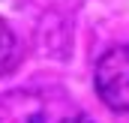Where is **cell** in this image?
I'll list each match as a JSON object with an SVG mask.
<instances>
[{"mask_svg": "<svg viewBox=\"0 0 129 123\" xmlns=\"http://www.w3.org/2000/svg\"><path fill=\"white\" fill-rule=\"evenodd\" d=\"M15 57V36L9 30V24L0 18V69H6Z\"/></svg>", "mask_w": 129, "mask_h": 123, "instance_id": "obj_2", "label": "cell"}, {"mask_svg": "<svg viewBox=\"0 0 129 123\" xmlns=\"http://www.w3.org/2000/svg\"><path fill=\"white\" fill-rule=\"evenodd\" d=\"M99 99L114 108V111H129V45L108 48L96 60L93 69Z\"/></svg>", "mask_w": 129, "mask_h": 123, "instance_id": "obj_1", "label": "cell"}, {"mask_svg": "<svg viewBox=\"0 0 129 123\" xmlns=\"http://www.w3.org/2000/svg\"><path fill=\"white\" fill-rule=\"evenodd\" d=\"M63 123H90V120H84V117H72V120H63Z\"/></svg>", "mask_w": 129, "mask_h": 123, "instance_id": "obj_3", "label": "cell"}]
</instances>
